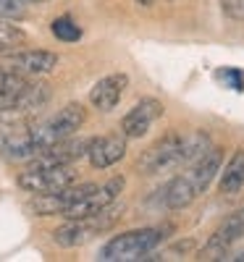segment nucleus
Masks as SVG:
<instances>
[{"label": "nucleus", "instance_id": "1", "mask_svg": "<svg viewBox=\"0 0 244 262\" xmlns=\"http://www.w3.org/2000/svg\"><path fill=\"white\" fill-rule=\"evenodd\" d=\"M210 147V137L205 131H192V134H179V131H168L163 139H158L152 147H147L139 160L137 168L147 176L155 173H166L171 168L179 165H189L194 158H199L202 152Z\"/></svg>", "mask_w": 244, "mask_h": 262}, {"label": "nucleus", "instance_id": "2", "mask_svg": "<svg viewBox=\"0 0 244 262\" xmlns=\"http://www.w3.org/2000/svg\"><path fill=\"white\" fill-rule=\"evenodd\" d=\"M160 242H163V231L160 228L126 231V233L113 236L100 249V259L103 262H134V259H145V254H150Z\"/></svg>", "mask_w": 244, "mask_h": 262}, {"label": "nucleus", "instance_id": "3", "mask_svg": "<svg viewBox=\"0 0 244 262\" xmlns=\"http://www.w3.org/2000/svg\"><path fill=\"white\" fill-rule=\"evenodd\" d=\"M87 121V111L82 102H69L63 105L60 111H55L53 116L42 118V121H34V142L39 144V152L55 144V142H63L69 137H76V131L84 126Z\"/></svg>", "mask_w": 244, "mask_h": 262}, {"label": "nucleus", "instance_id": "4", "mask_svg": "<svg viewBox=\"0 0 244 262\" xmlns=\"http://www.w3.org/2000/svg\"><path fill=\"white\" fill-rule=\"evenodd\" d=\"M74 181H76V170L71 163H55V165L32 163L16 179L18 189H24L27 194H53L71 186Z\"/></svg>", "mask_w": 244, "mask_h": 262}, {"label": "nucleus", "instance_id": "5", "mask_svg": "<svg viewBox=\"0 0 244 262\" xmlns=\"http://www.w3.org/2000/svg\"><path fill=\"white\" fill-rule=\"evenodd\" d=\"M32 126V121H0V155L6 160H34L39 144Z\"/></svg>", "mask_w": 244, "mask_h": 262}, {"label": "nucleus", "instance_id": "6", "mask_svg": "<svg viewBox=\"0 0 244 262\" xmlns=\"http://www.w3.org/2000/svg\"><path fill=\"white\" fill-rule=\"evenodd\" d=\"M60 58L53 50H11L3 55V66L21 76H45L58 69Z\"/></svg>", "mask_w": 244, "mask_h": 262}, {"label": "nucleus", "instance_id": "7", "mask_svg": "<svg viewBox=\"0 0 244 262\" xmlns=\"http://www.w3.org/2000/svg\"><path fill=\"white\" fill-rule=\"evenodd\" d=\"M50 102V86L48 84H34L29 81L16 92H3L0 95V113H37Z\"/></svg>", "mask_w": 244, "mask_h": 262}, {"label": "nucleus", "instance_id": "8", "mask_svg": "<svg viewBox=\"0 0 244 262\" xmlns=\"http://www.w3.org/2000/svg\"><path fill=\"white\" fill-rule=\"evenodd\" d=\"M158 118H163V102L155 97H145L121 118V134L126 139H139L155 126Z\"/></svg>", "mask_w": 244, "mask_h": 262}, {"label": "nucleus", "instance_id": "9", "mask_svg": "<svg viewBox=\"0 0 244 262\" xmlns=\"http://www.w3.org/2000/svg\"><path fill=\"white\" fill-rule=\"evenodd\" d=\"M87 160L92 168L105 170L116 165L118 160L126 158V137L124 134H105V137H92L90 147H87Z\"/></svg>", "mask_w": 244, "mask_h": 262}, {"label": "nucleus", "instance_id": "10", "mask_svg": "<svg viewBox=\"0 0 244 262\" xmlns=\"http://www.w3.org/2000/svg\"><path fill=\"white\" fill-rule=\"evenodd\" d=\"M126 90H129V76L126 74H108L100 81H95V86L90 90V105L100 113H110L118 107Z\"/></svg>", "mask_w": 244, "mask_h": 262}, {"label": "nucleus", "instance_id": "11", "mask_svg": "<svg viewBox=\"0 0 244 262\" xmlns=\"http://www.w3.org/2000/svg\"><path fill=\"white\" fill-rule=\"evenodd\" d=\"M220 163H223V149L213 147V144H210L199 158H194V160L189 163V170L184 173V176L189 179V184L194 186L197 194H202V191L210 186V181L215 179V173L220 170Z\"/></svg>", "mask_w": 244, "mask_h": 262}, {"label": "nucleus", "instance_id": "12", "mask_svg": "<svg viewBox=\"0 0 244 262\" xmlns=\"http://www.w3.org/2000/svg\"><path fill=\"white\" fill-rule=\"evenodd\" d=\"M241 236H244V210H236V212H231L226 221L215 228V233L208 238L205 254H208V257H213V254H223L231 244L239 242Z\"/></svg>", "mask_w": 244, "mask_h": 262}, {"label": "nucleus", "instance_id": "13", "mask_svg": "<svg viewBox=\"0 0 244 262\" xmlns=\"http://www.w3.org/2000/svg\"><path fill=\"white\" fill-rule=\"evenodd\" d=\"M220 179H218V189L220 194L226 196H236L244 189V147H239L231 160L223 165V170H218Z\"/></svg>", "mask_w": 244, "mask_h": 262}, {"label": "nucleus", "instance_id": "14", "mask_svg": "<svg viewBox=\"0 0 244 262\" xmlns=\"http://www.w3.org/2000/svg\"><path fill=\"white\" fill-rule=\"evenodd\" d=\"M197 191H194V186L189 184V179L184 176H176L168 186H166V191H163V200H166V205H168V210H187L194 200H197Z\"/></svg>", "mask_w": 244, "mask_h": 262}, {"label": "nucleus", "instance_id": "15", "mask_svg": "<svg viewBox=\"0 0 244 262\" xmlns=\"http://www.w3.org/2000/svg\"><path fill=\"white\" fill-rule=\"evenodd\" d=\"M27 42V32L16 27L11 18H0V55H6Z\"/></svg>", "mask_w": 244, "mask_h": 262}, {"label": "nucleus", "instance_id": "16", "mask_svg": "<svg viewBox=\"0 0 244 262\" xmlns=\"http://www.w3.org/2000/svg\"><path fill=\"white\" fill-rule=\"evenodd\" d=\"M50 32H53V37L60 39V42H79V39H82V27L76 24V21H71L69 16L55 18L53 24H50Z\"/></svg>", "mask_w": 244, "mask_h": 262}, {"label": "nucleus", "instance_id": "17", "mask_svg": "<svg viewBox=\"0 0 244 262\" xmlns=\"http://www.w3.org/2000/svg\"><path fill=\"white\" fill-rule=\"evenodd\" d=\"M29 84V76H21V74H13L8 71L6 66H0V95L3 92H16L21 86Z\"/></svg>", "mask_w": 244, "mask_h": 262}, {"label": "nucleus", "instance_id": "18", "mask_svg": "<svg viewBox=\"0 0 244 262\" xmlns=\"http://www.w3.org/2000/svg\"><path fill=\"white\" fill-rule=\"evenodd\" d=\"M27 8H24V0H0V18H24Z\"/></svg>", "mask_w": 244, "mask_h": 262}, {"label": "nucleus", "instance_id": "19", "mask_svg": "<svg viewBox=\"0 0 244 262\" xmlns=\"http://www.w3.org/2000/svg\"><path fill=\"white\" fill-rule=\"evenodd\" d=\"M220 11L234 21H244V0H220Z\"/></svg>", "mask_w": 244, "mask_h": 262}, {"label": "nucleus", "instance_id": "20", "mask_svg": "<svg viewBox=\"0 0 244 262\" xmlns=\"http://www.w3.org/2000/svg\"><path fill=\"white\" fill-rule=\"evenodd\" d=\"M134 3H137V6H145V8H147V6H152V3H155V0H134Z\"/></svg>", "mask_w": 244, "mask_h": 262}, {"label": "nucleus", "instance_id": "21", "mask_svg": "<svg viewBox=\"0 0 244 262\" xmlns=\"http://www.w3.org/2000/svg\"><path fill=\"white\" fill-rule=\"evenodd\" d=\"M24 3H45V0H24Z\"/></svg>", "mask_w": 244, "mask_h": 262}, {"label": "nucleus", "instance_id": "22", "mask_svg": "<svg viewBox=\"0 0 244 262\" xmlns=\"http://www.w3.org/2000/svg\"><path fill=\"white\" fill-rule=\"evenodd\" d=\"M241 259H244V254H241Z\"/></svg>", "mask_w": 244, "mask_h": 262}]
</instances>
